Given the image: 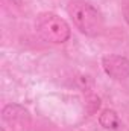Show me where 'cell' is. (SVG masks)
<instances>
[{
    "label": "cell",
    "instance_id": "cell-1",
    "mask_svg": "<svg viewBox=\"0 0 129 131\" xmlns=\"http://www.w3.org/2000/svg\"><path fill=\"white\" fill-rule=\"evenodd\" d=\"M67 12L81 34L96 37L103 31V17L91 3L85 0H71L67 6Z\"/></svg>",
    "mask_w": 129,
    "mask_h": 131
},
{
    "label": "cell",
    "instance_id": "cell-2",
    "mask_svg": "<svg viewBox=\"0 0 129 131\" xmlns=\"http://www.w3.org/2000/svg\"><path fill=\"white\" fill-rule=\"evenodd\" d=\"M35 29L44 41L52 44H62L71 35L68 23L53 12L40 14L35 21Z\"/></svg>",
    "mask_w": 129,
    "mask_h": 131
},
{
    "label": "cell",
    "instance_id": "cell-3",
    "mask_svg": "<svg viewBox=\"0 0 129 131\" xmlns=\"http://www.w3.org/2000/svg\"><path fill=\"white\" fill-rule=\"evenodd\" d=\"M102 67L105 73L117 81H123L129 78V60L126 57L111 53L102 58Z\"/></svg>",
    "mask_w": 129,
    "mask_h": 131
},
{
    "label": "cell",
    "instance_id": "cell-4",
    "mask_svg": "<svg viewBox=\"0 0 129 131\" xmlns=\"http://www.w3.org/2000/svg\"><path fill=\"white\" fill-rule=\"evenodd\" d=\"M2 117L6 124H9L11 127L15 125L17 128H24L31 124L29 111L18 104H8L2 111Z\"/></svg>",
    "mask_w": 129,
    "mask_h": 131
},
{
    "label": "cell",
    "instance_id": "cell-5",
    "mask_svg": "<svg viewBox=\"0 0 129 131\" xmlns=\"http://www.w3.org/2000/svg\"><path fill=\"white\" fill-rule=\"evenodd\" d=\"M99 124L105 130H111V131H115L122 127L119 114L114 110H111V108H105V110L100 111V114H99Z\"/></svg>",
    "mask_w": 129,
    "mask_h": 131
},
{
    "label": "cell",
    "instance_id": "cell-6",
    "mask_svg": "<svg viewBox=\"0 0 129 131\" xmlns=\"http://www.w3.org/2000/svg\"><path fill=\"white\" fill-rule=\"evenodd\" d=\"M123 17L129 26V0H125V3H123Z\"/></svg>",
    "mask_w": 129,
    "mask_h": 131
},
{
    "label": "cell",
    "instance_id": "cell-7",
    "mask_svg": "<svg viewBox=\"0 0 129 131\" xmlns=\"http://www.w3.org/2000/svg\"><path fill=\"white\" fill-rule=\"evenodd\" d=\"M0 131H6V130H5V128H2V130H0Z\"/></svg>",
    "mask_w": 129,
    "mask_h": 131
}]
</instances>
